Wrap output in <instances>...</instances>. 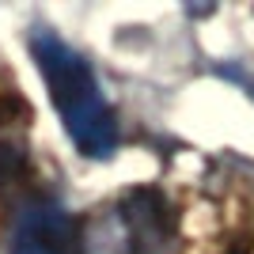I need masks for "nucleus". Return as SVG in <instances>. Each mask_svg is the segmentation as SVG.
Wrapping results in <instances>:
<instances>
[{
  "label": "nucleus",
  "instance_id": "nucleus-1",
  "mask_svg": "<svg viewBox=\"0 0 254 254\" xmlns=\"http://www.w3.org/2000/svg\"><path fill=\"white\" fill-rule=\"evenodd\" d=\"M31 57L76 152L87 159H110L122 140V126L87 57L50 27L31 31Z\"/></svg>",
  "mask_w": 254,
  "mask_h": 254
},
{
  "label": "nucleus",
  "instance_id": "nucleus-2",
  "mask_svg": "<svg viewBox=\"0 0 254 254\" xmlns=\"http://www.w3.org/2000/svg\"><path fill=\"white\" fill-rule=\"evenodd\" d=\"M99 254H175L167 205L156 193L126 197L99 239Z\"/></svg>",
  "mask_w": 254,
  "mask_h": 254
},
{
  "label": "nucleus",
  "instance_id": "nucleus-3",
  "mask_svg": "<svg viewBox=\"0 0 254 254\" xmlns=\"http://www.w3.org/2000/svg\"><path fill=\"white\" fill-rule=\"evenodd\" d=\"M8 254H87V251L72 212L50 197H34L11 220Z\"/></svg>",
  "mask_w": 254,
  "mask_h": 254
}]
</instances>
